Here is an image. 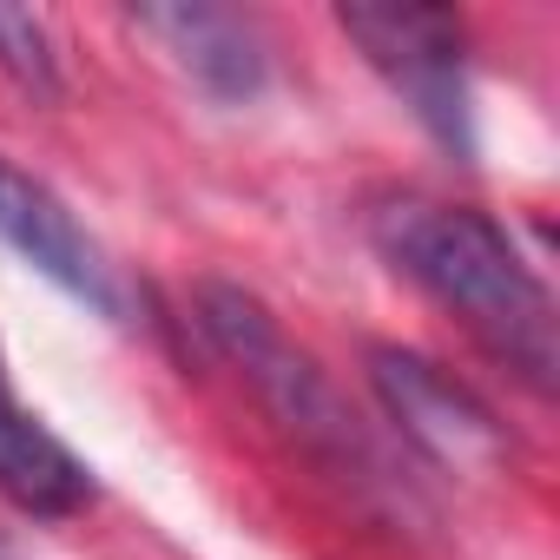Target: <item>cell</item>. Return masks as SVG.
Masks as SVG:
<instances>
[{"label": "cell", "mask_w": 560, "mask_h": 560, "mask_svg": "<svg viewBox=\"0 0 560 560\" xmlns=\"http://www.w3.org/2000/svg\"><path fill=\"white\" fill-rule=\"evenodd\" d=\"M370 237L416 291L462 317L468 337L494 350L534 396L553 389V298L488 211L402 191L370 211Z\"/></svg>", "instance_id": "obj_1"}, {"label": "cell", "mask_w": 560, "mask_h": 560, "mask_svg": "<svg viewBox=\"0 0 560 560\" xmlns=\"http://www.w3.org/2000/svg\"><path fill=\"white\" fill-rule=\"evenodd\" d=\"M198 330L211 337V350L250 383V396L284 422L317 462H330L343 481H363V488H383L389 468L370 442V429L357 422V409L343 402V389L324 376V363L311 350H298L250 291L237 284H205L198 291Z\"/></svg>", "instance_id": "obj_2"}, {"label": "cell", "mask_w": 560, "mask_h": 560, "mask_svg": "<svg viewBox=\"0 0 560 560\" xmlns=\"http://www.w3.org/2000/svg\"><path fill=\"white\" fill-rule=\"evenodd\" d=\"M337 27L357 40V54L383 73V86L422 119V132L475 159V93H468V27L448 8H416V0H357L337 8Z\"/></svg>", "instance_id": "obj_3"}, {"label": "cell", "mask_w": 560, "mask_h": 560, "mask_svg": "<svg viewBox=\"0 0 560 560\" xmlns=\"http://www.w3.org/2000/svg\"><path fill=\"white\" fill-rule=\"evenodd\" d=\"M370 383L422 462H435L448 475H494L508 462L501 416L435 357L402 350V343H370Z\"/></svg>", "instance_id": "obj_4"}, {"label": "cell", "mask_w": 560, "mask_h": 560, "mask_svg": "<svg viewBox=\"0 0 560 560\" xmlns=\"http://www.w3.org/2000/svg\"><path fill=\"white\" fill-rule=\"evenodd\" d=\"M0 244L21 250L47 284H60L67 298H80L100 317H126V291L106 264V250L86 237V224L14 159H0Z\"/></svg>", "instance_id": "obj_5"}, {"label": "cell", "mask_w": 560, "mask_h": 560, "mask_svg": "<svg viewBox=\"0 0 560 560\" xmlns=\"http://www.w3.org/2000/svg\"><path fill=\"white\" fill-rule=\"evenodd\" d=\"M132 27L152 34L172 67L218 106H244L270 86V54L250 14L205 8V0H172V8H132Z\"/></svg>", "instance_id": "obj_6"}, {"label": "cell", "mask_w": 560, "mask_h": 560, "mask_svg": "<svg viewBox=\"0 0 560 560\" xmlns=\"http://www.w3.org/2000/svg\"><path fill=\"white\" fill-rule=\"evenodd\" d=\"M0 494L34 521H67L93 501V468L14 396L0 357Z\"/></svg>", "instance_id": "obj_7"}, {"label": "cell", "mask_w": 560, "mask_h": 560, "mask_svg": "<svg viewBox=\"0 0 560 560\" xmlns=\"http://www.w3.org/2000/svg\"><path fill=\"white\" fill-rule=\"evenodd\" d=\"M0 73L21 80L40 100L60 93V54H54V34L34 8H8V0H0Z\"/></svg>", "instance_id": "obj_8"}, {"label": "cell", "mask_w": 560, "mask_h": 560, "mask_svg": "<svg viewBox=\"0 0 560 560\" xmlns=\"http://www.w3.org/2000/svg\"><path fill=\"white\" fill-rule=\"evenodd\" d=\"M0 560H21V553H14V547H8V540H0Z\"/></svg>", "instance_id": "obj_9"}]
</instances>
